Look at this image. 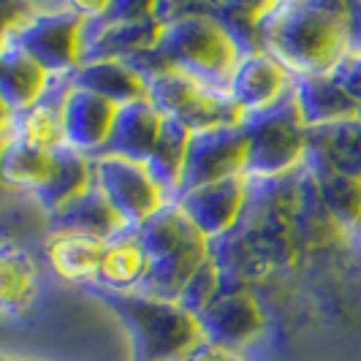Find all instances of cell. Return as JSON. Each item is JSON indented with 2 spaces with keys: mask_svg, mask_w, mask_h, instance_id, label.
<instances>
[{
  "mask_svg": "<svg viewBox=\"0 0 361 361\" xmlns=\"http://www.w3.org/2000/svg\"><path fill=\"white\" fill-rule=\"evenodd\" d=\"M290 79L288 71L269 54L250 52L245 60H239L231 85H228V98L242 114H267L274 106H280L288 95Z\"/></svg>",
  "mask_w": 361,
  "mask_h": 361,
  "instance_id": "3",
  "label": "cell"
},
{
  "mask_svg": "<svg viewBox=\"0 0 361 361\" xmlns=\"http://www.w3.org/2000/svg\"><path fill=\"white\" fill-rule=\"evenodd\" d=\"M147 250L136 236H114L109 239L106 255L98 271V280L109 288H133L142 286L147 277Z\"/></svg>",
  "mask_w": 361,
  "mask_h": 361,
  "instance_id": "8",
  "label": "cell"
},
{
  "mask_svg": "<svg viewBox=\"0 0 361 361\" xmlns=\"http://www.w3.org/2000/svg\"><path fill=\"white\" fill-rule=\"evenodd\" d=\"M106 247L109 239H101V236L60 231L49 242V261L57 269V274L71 280V283L98 280Z\"/></svg>",
  "mask_w": 361,
  "mask_h": 361,
  "instance_id": "6",
  "label": "cell"
},
{
  "mask_svg": "<svg viewBox=\"0 0 361 361\" xmlns=\"http://www.w3.org/2000/svg\"><path fill=\"white\" fill-rule=\"evenodd\" d=\"M120 106L73 85L66 95V145L76 152L106 149Z\"/></svg>",
  "mask_w": 361,
  "mask_h": 361,
  "instance_id": "4",
  "label": "cell"
},
{
  "mask_svg": "<svg viewBox=\"0 0 361 361\" xmlns=\"http://www.w3.org/2000/svg\"><path fill=\"white\" fill-rule=\"evenodd\" d=\"M158 47L171 63L169 68L228 95L231 76L239 66V49L234 38L212 19H180L177 25H166Z\"/></svg>",
  "mask_w": 361,
  "mask_h": 361,
  "instance_id": "2",
  "label": "cell"
},
{
  "mask_svg": "<svg viewBox=\"0 0 361 361\" xmlns=\"http://www.w3.org/2000/svg\"><path fill=\"white\" fill-rule=\"evenodd\" d=\"M258 38L269 57L302 79L331 76L348 49L345 8L331 6H271L258 14Z\"/></svg>",
  "mask_w": 361,
  "mask_h": 361,
  "instance_id": "1",
  "label": "cell"
},
{
  "mask_svg": "<svg viewBox=\"0 0 361 361\" xmlns=\"http://www.w3.org/2000/svg\"><path fill=\"white\" fill-rule=\"evenodd\" d=\"M331 79L345 90V95L359 106L361 111V57H345L340 68L331 73Z\"/></svg>",
  "mask_w": 361,
  "mask_h": 361,
  "instance_id": "9",
  "label": "cell"
},
{
  "mask_svg": "<svg viewBox=\"0 0 361 361\" xmlns=\"http://www.w3.org/2000/svg\"><path fill=\"white\" fill-rule=\"evenodd\" d=\"M242 199H245V185H242V174H236V177H226V180L193 188L185 199L182 212L193 220V226L201 234L204 231H223L239 215Z\"/></svg>",
  "mask_w": 361,
  "mask_h": 361,
  "instance_id": "5",
  "label": "cell"
},
{
  "mask_svg": "<svg viewBox=\"0 0 361 361\" xmlns=\"http://www.w3.org/2000/svg\"><path fill=\"white\" fill-rule=\"evenodd\" d=\"M38 293V267L33 255L11 242H0V315H17Z\"/></svg>",
  "mask_w": 361,
  "mask_h": 361,
  "instance_id": "7",
  "label": "cell"
}]
</instances>
